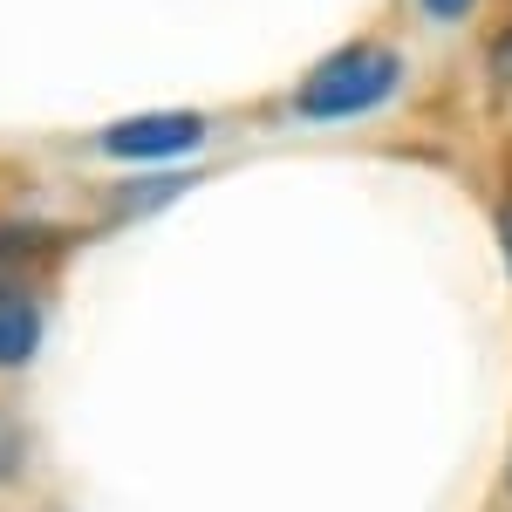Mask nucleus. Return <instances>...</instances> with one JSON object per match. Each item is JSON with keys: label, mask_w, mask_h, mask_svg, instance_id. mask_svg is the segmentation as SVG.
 Returning <instances> with one entry per match:
<instances>
[{"label": "nucleus", "mask_w": 512, "mask_h": 512, "mask_svg": "<svg viewBox=\"0 0 512 512\" xmlns=\"http://www.w3.org/2000/svg\"><path fill=\"white\" fill-rule=\"evenodd\" d=\"M403 76V62H396V48H376V41H355V48H335L328 62H321L315 76L301 82V96H294V110L315 123H335V117H362V110H376L383 96L396 89Z\"/></svg>", "instance_id": "obj_1"}, {"label": "nucleus", "mask_w": 512, "mask_h": 512, "mask_svg": "<svg viewBox=\"0 0 512 512\" xmlns=\"http://www.w3.org/2000/svg\"><path fill=\"white\" fill-rule=\"evenodd\" d=\"M205 144V117H130L103 130L110 158H185Z\"/></svg>", "instance_id": "obj_2"}, {"label": "nucleus", "mask_w": 512, "mask_h": 512, "mask_svg": "<svg viewBox=\"0 0 512 512\" xmlns=\"http://www.w3.org/2000/svg\"><path fill=\"white\" fill-rule=\"evenodd\" d=\"M41 349V301L14 274H0V376L28 369Z\"/></svg>", "instance_id": "obj_3"}, {"label": "nucleus", "mask_w": 512, "mask_h": 512, "mask_svg": "<svg viewBox=\"0 0 512 512\" xmlns=\"http://www.w3.org/2000/svg\"><path fill=\"white\" fill-rule=\"evenodd\" d=\"M21 472H28V431L14 410H0V485H14Z\"/></svg>", "instance_id": "obj_4"}, {"label": "nucleus", "mask_w": 512, "mask_h": 512, "mask_svg": "<svg viewBox=\"0 0 512 512\" xmlns=\"http://www.w3.org/2000/svg\"><path fill=\"white\" fill-rule=\"evenodd\" d=\"M485 62H492V76H499V82L512 89V28H506L499 41H492V55H485Z\"/></svg>", "instance_id": "obj_5"}, {"label": "nucleus", "mask_w": 512, "mask_h": 512, "mask_svg": "<svg viewBox=\"0 0 512 512\" xmlns=\"http://www.w3.org/2000/svg\"><path fill=\"white\" fill-rule=\"evenodd\" d=\"M424 14H437V21H458V14H472V0H424Z\"/></svg>", "instance_id": "obj_6"}, {"label": "nucleus", "mask_w": 512, "mask_h": 512, "mask_svg": "<svg viewBox=\"0 0 512 512\" xmlns=\"http://www.w3.org/2000/svg\"><path fill=\"white\" fill-rule=\"evenodd\" d=\"M499 246H506V267H512V198L499 205Z\"/></svg>", "instance_id": "obj_7"}, {"label": "nucleus", "mask_w": 512, "mask_h": 512, "mask_svg": "<svg viewBox=\"0 0 512 512\" xmlns=\"http://www.w3.org/2000/svg\"><path fill=\"white\" fill-rule=\"evenodd\" d=\"M506 492H512V451H506Z\"/></svg>", "instance_id": "obj_8"}]
</instances>
